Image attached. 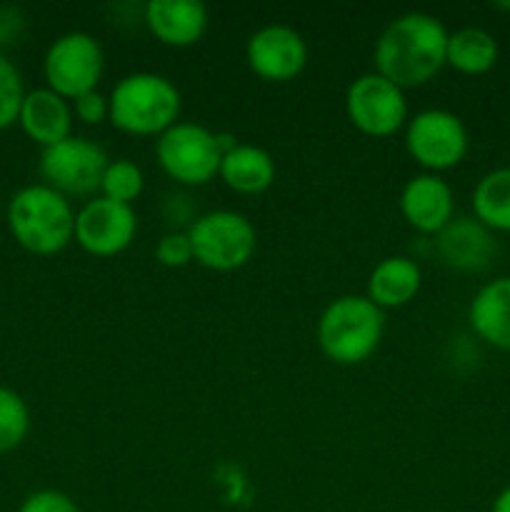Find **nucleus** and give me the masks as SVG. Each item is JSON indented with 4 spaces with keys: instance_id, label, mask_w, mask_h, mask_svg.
<instances>
[{
    "instance_id": "bb28decb",
    "label": "nucleus",
    "mask_w": 510,
    "mask_h": 512,
    "mask_svg": "<svg viewBox=\"0 0 510 512\" xmlns=\"http://www.w3.org/2000/svg\"><path fill=\"white\" fill-rule=\"evenodd\" d=\"M73 115L83 125H100L110 120V100L100 90H90V93L80 95L73 100Z\"/></svg>"
},
{
    "instance_id": "6e6552de",
    "label": "nucleus",
    "mask_w": 510,
    "mask_h": 512,
    "mask_svg": "<svg viewBox=\"0 0 510 512\" xmlns=\"http://www.w3.org/2000/svg\"><path fill=\"white\" fill-rule=\"evenodd\" d=\"M43 73L48 90L70 100L98 90L105 73L103 45L85 30H70L50 43L43 60Z\"/></svg>"
},
{
    "instance_id": "39448f33",
    "label": "nucleus",
    "mask_w": 510,
    "mask_h": 512,
    "mask_svg": "<svg viewBox=\"0 0 510 512\" xmlns=\"http://www.w3.org/2000/svg\"><path fill=\"white\" fill-rule=\"evenodd\" d=\"M230 138L213 133L198 123H175L155 140V158L170 180L188 188L208 185L220 170V160L228 148Z\"/></svg>"
},
{
    "instance_id": "ddd939ff",
    "label": "nucleus",
    "mask_w": 510,
    "mask_h": 512,
    "mask_svg": "<svg viewBox=\"0 0 510 512\" xmlns=\"http://www.w3.org/2000/svg\"><path fill=\"white\" fill-rule=\"evenodd\" d=\"M398 205L405 223L423 235H438L455 218L453 188L435 173L413 175L400 190Z\"/></svg>"
},
{
    "instance_id": "7ed1b4c3",
    "label": "nucleus",
    "mask_w": 510,
    "mask_h": 512,
    "mask_svg": "<svg viewBox=\"0 0 510 512\" xmlns=\"http://www.w3.org/2000/svg\"><path fill=\"white\" fill-rule=\"evenodd\" d=\"M385 313L365 295H340L330 300L315 325L320 353L335 365H360L380 348Z\"/></svg>"
},
{
    "instance_id": "a878e982",
    "label": "nucleus",
    "mask_w": 510,
    "mask_h": 512,
    "mask_svg": "<svg viewBox=\"0 0 510 512\" xmlns=\"http://www.w3.org/2000/svg\"><path fill=\"white\" fill-rule=\"evenodd\" d=\"M18 512H80V508L68 493L48 488L30 493Z\"/></svg>"
},
{
    "instance_id": "2eb2a0df",
    "label": "nucleus",
    "mask_w": 510,
    "mask_h": 512,
    "mask_svg": "<svg viewBox=\"0 0 510 512\" xmlns=\"http://www.w3.org/2000/svg\"><path fill=\"white\" fill-rule=\"evenodd\" d=\"M143 23L158 43L168 48H190L208 33V8L198 0H148Z\"/></svg>"
},
{
    "instance_id": "f3484780",
    "label": "nucleus",
    "mask_w": 510,
    "mask_h": 512,
    "mask_svg": "<svg viewBox=\"0 0 510 512\" xmlns=\"http://www.w3.org/2000/svg\"><path fill=\"white\" fill-rule=\"evenodd\" d=\"M73 105L48 88L25 93L18 123L33 143L50 148L73 135Z\"/></svg>"
},
{
    "instance_id": "9b49d317",
    "label": "nucleus",
    "mask_w": 510,
    "mask_h": 512,
    "mask_svg": "<svg viewBox=\"0 0 510 512\" xmlns=\"http://www.w3.org/2000/svg\"><path fill=\"white\" fill-rule=\"evenodd\" d=\"M138 215L133 205L98 198L88 200L75 213V243L93 258H115L133 245Z\"/></svg>"
},
{
    "instance_id": "f03ea898",
    "label": "nucleus",
    "mask_w": 510,
    "mask_h": 512,
    "mask_svg": "<svg viewBox=\"0 0 510 512\" xmlns=\"http://www.w3.org/2000/svg\"><path fill=\"white\" fill-rule=\"evenodd\" d=\"M110 100V125L120 133L155 138L173 128L180 118L183 98L170 78L150 70L130 73L113 85Z\"/></svg>"
},
{
    "instance_id": "423d86ee",
    "label": "nucleus",
    "mask_w": 510,
    "mask_h": 512,
    "mask_svg": "<svg viewBox=\"0 0 510 512\" xmlns=\"http://www.w3.org/2000/svg\"><path fill=\"white\" fill-rule=\"evenodd\" d=\"M195 263L215 273H233L253 260L258 248L255 225L235 210H210L188 225Z\"/></svg>"
},
{
    "instance_id": "b1692460",
    "label": "nucleus",
    "mask_w": 510,
    "mask_h": 512,
    "mask_svg": "<svg viewBox=\"0 0 510 512\" xmlns=\"http://www.w3.org/2000/svg\"><path fill=\"white\" fill-rule=\"evenodd\" d=\"M25 100L23 80L15 65L0 55V130L18 123L20 105Z\"/></svg>"
},
{
    "instance_id": "20e7f679",
    "label": "nucleus",
    "mask_w": 510,
    "mask_h": 512,
    "mask_svg": "<svg viewBox=\"0 0 510 512\" xmlns=\"http://www.w3.org/2000/svg\"><path fill=\"white\" fill-rule=\"evenodd\" d=\"M8 228L28 253L58 255L75 240V210L45 183L28 185L10 198Z\"/></svg>"
},
{
    "instance_id": "9d476101",
    "label": "nucleus",
    "mask_w": 510,
    "mask_h": 512,
    "mask_svg": "<svg viewBox=\"0 0 510 512\" xmlns=\"http://www.w3.org/2000/svg\"><path fill=\"white\" fill-rule=\"evenodd\" d=\"M110 158L95 140L83 135H70L58 145H50L40 155V175L45 185L60 195H93L100 193V180Z\"/></svg>"
},
{
    "instance_id": "aec40b11",
    "label": "nucleus",
    "mask_w": 510,
    "mask_h": 512,
    "mask_svg": "<svg viewBox=\"0 0 510 512\" xmlns=\"http://www.w3.org/2000/svg\"><path fill=\"white\" fill-rule=\"evenodd\" d=\"M500 45L493 33L485 28H458L448 35V53L445 65L458 70L460 75H485L498 65Z\"/></svg>"
},
{
    "instance_id": "f8f14e48",
    "label": "nucleus",
    "mask_w": 510,
    "mask_h": 512,
    "mask_svg": "<svg viewBox=\"0 0 510 512\" xmlns=\"http://www.w3.org/2000/svg\"><path fill=\"white\" fill-rule=\"evenodd\" d=\"M245 60L265 83H288L308 65V43L290 25H263L248 38Z\"/></svg>"
},
{
    "instance_id": "1a4fd4ad",
    "label": "nucleus",
    "mask_w": 510,
    "mask_h": 512,
    "mask_svg": "<svg viewBox=\"0 0 510 512\" xmlns=\"http://www.w3.org/2000/svg\"><path fill=\"white\" fill-rule=\"evenodd\" d=\"M345 115L350 125L370 138H390L408 125L405 90L380 73H363L345 90Z\"/></svg>"
},
{
    "instance_id": "412c9836",
    "label": "nucleus",
    "mask_w": 510,
    "mask_h": 512,
    "mask_svg": "<svg viewBox=\"0 0 510 512\" xmlns=\"http://www.w3.org/2000/svg\"><path fill=\"white\" fill-rule=\"evenodd\" d=\"M470 205L473 218L490 233H510V165L485 173L475 183Z\"/></svg>"
},
{
    "instance_id": "6ab92c4d",
    "label": "nucleus",
    "mask_w": 510,
    "mask_h": 512,
    "mask_svg": "<svg viewBox=\"0 0 510 512\" xmlns=\"http://www.w3.org/2000/svg\"><path fill=\"white\" fill-rule=\"evenodd\" d=\"M275 175L278 168L273 155L253 143H235L225 150L218 170V178L240 195L265 193L275 183Z\"/></svg>"
},
{
    "instance_id": "dca6fc26",
    "label": "nucleus",
    "mask_w": 510,
    "mask_h": 512,
    "mask_svg": "<svg viewBox=\"0 0 510 512\" xmlns=\"http://www.w3.org/2000/svg\"><path fill=\"white\" fill-rule=\"evenodd\" d=\"M470 330L495 350L510 353V275L488 280L468 305Z\"/></svg>"
},
{
    "instance_id": "0eeeda50",
    "label": "nucleus",
    "mask_w": 510,
    "mask_h": 512,
    "mask_svg": "<svg viewBox=\"0 0 510 512\" xmlns=\"http://www.w3.org/2000/svg\"><path fill=\"white\" fill-rule=\"evenodd\" d=\"M403 143L423 173L440 175L463 163L470 148V135L463 118L453 110L428 108L410 115L403 130Z\"/></svg>"
},
{
    "instance_id": "4468645a",
    "label": "nucleus",
    "mask_w": 510,
    "mask_h": 512,
    "mask_svg": "<svg viewBox=\"0 0 510 512\" xmlns=\"http://www.w3.org/2000/svg\"><path fill=\"white\" fill-rule=\"evenodd\" d=\"M438 258L458 273H483L498 255L495 233L475 218H453L435 235Z\"/></svg>"
},
{
    "instance_id": "cd10ccee",
    "label": "nucleus",
    "mask_w": 510,
    "mask_h": 512,
    "mask_svg": "<svg viewBox=\"0 0 510 512\" xmlns=\"http://www.w3.org/2000/svg\"><path fill=\"white\" fill-rule=\"evenodd\" d=\"M490 512H510V485H505V488L495 495Z\"/></svg>"
},
{
    "instance_id": "5701e85b",
    "label": "nucleus",
    "mask_w": 510,
    "mask_h": 512,
    "mask_svg": "<svg viewBox=\"0 0 510 512\" xmlns=\"http://www.w3.org/2000/svg\"><path fill=\"white\" fill-rule=\"evenodd\" d=\"M30 428V410L15 390L0 388V455L10 453L25 440Z\"/></svg>"
},
{
    "instance_id": "f257e3e1",
    "label": "nucleus",
    "mask_w": 510,
    "mask_h": 512,
    "mask_svg": "<svg viewBox=\"0 0 510 512\" xmlns=\"http://www.w3.org/2000/svg\"><path fill=\"white\" fill-rule=\"evenodd\" d=\"M448 28L430 13H403L385 25L375 40V73L388 78L398 88H420L445 68Z\"/></svg>"
},
{
    "instance_id": "4be33fe9",
    "label": "nucleus",
    "mask_w": 510,
    "mask_h": 512,
    "mask_svg": "<svg viewBox=\"0 0 510 512\" xmlns=\"http://www.w3.org/2000/svg\"><path fill=\"white\" fill-rule=\"evenodd\" d=\"M143 188V170H140V165H135L133 160L128 158L110 160L108 168H105L103 173V180H100V195L123 205H133L135 200L143 195Z\"/></svg>"
},
{
    "instance_id": "393cba45",
    "label": "nucleus",
    "mask_w": 510,
    "mask_h": 512,
    "mask_svg": "<svg viewBox=\"0 0 510 512\" xmlns=\"http://www.w3.org/2000/svg\"><path fill=\"white\" fill-rule=\"evenodd\" d=\"M155 260H158L163 268L170 270L185 268V265L193 263L195 255L188 238V230H168V233L155 243Z\"/></svg>"
},
{
    "instance_id": "a211bd4d",
    "label": "nucleus",
    "mask_w": 510,
    "mask_h": 512,
    "mask_svg": "<svg viewBox=\"0 0 510 512\" xmlns=\"http://www.w3.org/2000/svg\"><path fill=\"white\" fill-rule=\"evenodd\" d=\"M420 288H423V270L418 260L410 255H388L370 270L365 298L385 313L413 303Z\"/></svg>"
}]
</instances>
